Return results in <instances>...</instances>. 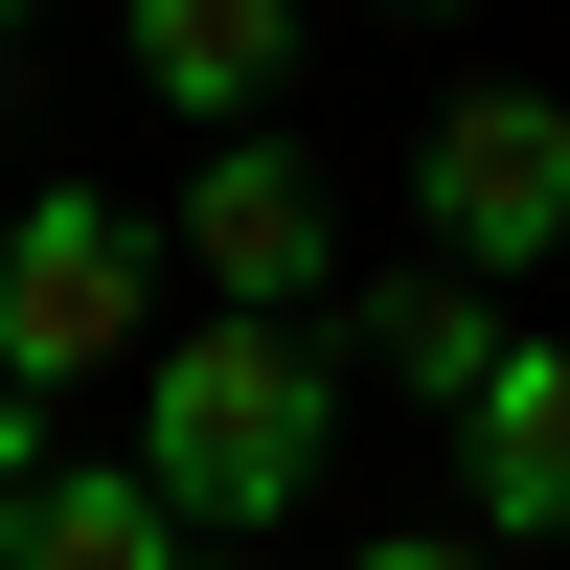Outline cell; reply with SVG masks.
I'll return each mask as SVG.
<instances>
[{"label": "cell", "instance_id": "52a82bcc", "mask_svg": "<svg viewBox=\"0 0 570 570\" xmlns=\"http://www.w3.org/2000/svg\"><path fill=\"white\" fill-rule=\"evenodd\" d=\"M183 548H206V525H183L137 456H69V480L23 502V548H0V570H183Z\"/></svg>", "mask_w": 570, "mask_h": 570}, {"label": "cell", "instance_id": "8fae6325", "mask_svg": "<svg viewBox=\"0 0 570 570\" xmlns=\"http://www.w3.org/2000/svg\"><path fill=\"white\" fill-rule=\"evenodd\" d=\"M23 46H46V0H0V91H23Z\"/></svg>", "mask_w": 570, "mask_h": 570}, {"label": "cell", "instance_id": "9c48e42d", "mask_svg": "<svg viewBox=\"0 0 570 570\" xmlns=\"http://www.w3.org/2000/svg\"><path fill=\"white\" fill-rule=\"evenodd\" d=\"M69 480V456H46V389H0V548H23V502Z\"/></svg>", "mask_w": 570, "mask_h": 570}, {"label": "cell", "instance_id": "7c38bea8", "mask_svg": "<svg viewBox=\"0 0 570 570\" xmlns=\"http://www.w3.org/2000/svg\"><path fill=\"white\" fill-rule=\"evenodd\" d=\"M389 23H456V0H389Z\"/></svg>", "mask_w": 570, "mask_h": 570}, {"label": "cell", "instance_id": "3957f363", "mask_svg": "<svg viewBox=\"0 0 570 570\" xmlns=\"http://www.w3.org/2000/svg\"><path fill=\"white\" fill-rule=\"evenodd\" d=\"M160 252L206 274V320H320L343 297V183L297 160V137H206L160 206Z\"/></svg>", "mask_w": 570, "mask_h": 570}, {"label": "cell", "instance_id": "6da1fadb", "mask_svg": "<svg viewBox=\"0 0 570 570\" xmlns=\"http://www.w3.org/2000/svg\"><path fill=\"white\" fill-rule=\"evenodd\" d=\"M320 456H343V343H320V320H160V365H137V480L206 548H252L274 502H320Z\"/></svg>", "mask_w": 570, "mask_h": 570}, {"label": "cell", "instance_id": "5b68a950", "mask_svg": "<svg viewBox=\"0 0 570 570\" xmlns=\"http://www.w3.org/2000/svg\"><path fill=\"white\" fill-rule=\"evenodd\" d=\"M456 502H480V548H570V343H502V365H480Z\"/></svg>", "mask_w": 570, "mask_h": 570}, {"label": "cell", "instance_id": "30bf717a", "mask_svg": "<svg viewBox=\"0 0 570 570\" xmlns=\"http://www.w3.org/2000/svg\"><path fill=\"white\" fill-rule=\"evenodd\" d=\"M343 570H525V548H480V525H389V548H343Z\"/></svg>", "mask_w": 570, "mask_h": 570}, {"label": "cell", "instance_id": "277c9868", "mask_svg": "<svg viewBox=\"0 0 570 570\" xmlns=\"http://www.w3.org/2000/svg\"><path fill=\"white\" fill-rule=\"evenodd\" d=\"M411 228H434V274H548L570 252V91H456L434 137H411Z\"/></svg>", "mask_w": 570, "mask_h": 570}, {"label": "cell", "instance_id": "7a4b0ae2", "mask_svg": "<svg viewBox=\"0 0 570 570\" xmlns=\"http://www.w3.org/2000/svg\"><path fill=\"white\" fill-rule=\"evenodd\" d=\"M160 228L115 183H23L0 206V389H91V365H160Z\"/></svg>", "mask_w": 570, "mask_h": 570}, {"label": "cell", "instance_id": "8992f818", "mask_svg": "<svg viewBox=\"0 0 570 570\" xmlns=\"http://www.w3.org/2000/svg\"><path fill=\"white\" fill-rule=\"evenodd\" d=\"M115 46H137V91L183 137H252L297 91V0H115Z\"/></svg>", "mask_w": 570, "mask_h": 570}, {"label": "cell", "instance_id": "4fadbf2b", "mask_svg": "<svg viewBox=\"0 0 570 570\" xmlns=\"http://www.w3.org/2000/svg\"><path fill=\"white\" fill-rule=\"evenodd\" d=\"M183 570H252V548H183Z\"/></svg>", "mask_w": 570, "mask_h": 570}, {"label": "cell", "instance_id": "ba28073f", "mask_svg": "<svg viewBox=\"0 0 570 570\" xmlns=\"http://www.w3.org/2000/svg\"><path fill=\"white\" fill-rule=\"evenodd\" d=\"M502 343H525V320H502L480 274H389V297H365V365H389V389H434V411H480Z\"/></svg>", "mask_w": 570, "mask_h": 570}]
</instances>
